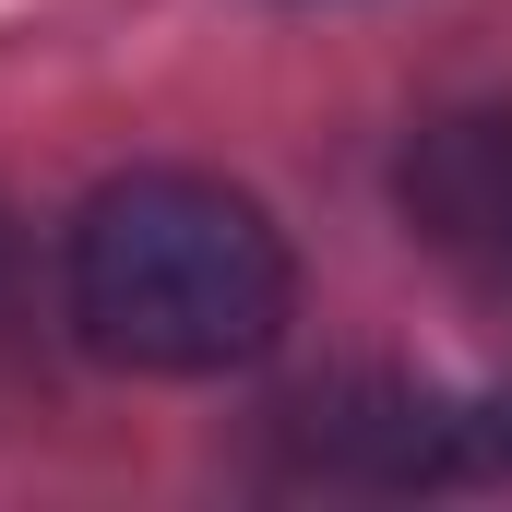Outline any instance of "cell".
I'll use <instances>...</instances> for the list:
<instances>
[{
  "mask_svg": "<svg viewBox=\"0 0 512 512\" xmlns=\"http://www.w3.org/2000/svg\"><path fill=\"white\" fill-rule=\"evenodd\" d=\"M60 298L96 358L155 370V382H215L286 334L298 262L251 191L191 179V167H131L72 215Z\"/></svg>",
  "mask_w": 512,
  "mask_h": 512,
  "instance_id": "1",
  "label": "cell"
},
{
  "mask_svg": "<svg viewBox=\"0 0 512 512\" xmlns=\"http://www.w3.org/2000/svg\"><path fill=\"white\" fill-rule=\"evenodd\" d=\"M393 215L441 262L512 286V108H441L393 155Z\"/></svg>",
  "mask_w": 512,
  "mask_h": 512,
  "instance_id": "2",
  "label": "cell"
}]
</instances>
